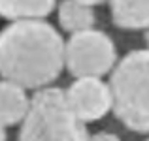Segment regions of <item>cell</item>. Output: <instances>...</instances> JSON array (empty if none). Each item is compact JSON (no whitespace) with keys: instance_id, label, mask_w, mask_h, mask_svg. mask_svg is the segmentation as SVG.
I'll list each match as a JSON object with an SVG mask.
<instances>
[{"instance_id":"10","label":"cell","mask_w":149,"mask_h":141,"mask_svg":"<svg viewBox=\"0 0 149 141\" xmlns=\"http://www.w3.org/2000/svg\"><path fill=\"white\" fill-rule=\"evenodd\" d=\"M87 141H123V139H121L117 134H113V132L100 130V132H95V134H91V132H89Z\"/></svg>"},{"instance_id":"12","label":"cell","mask_w":149,"mask_h":141,"mask_svg":"<svg viewBox=\"0 0 149 141\" xmlns=\"http://www.w3.org/2000/svg\"><path fill=\"white\" fill-rule=\"evenodd\" d=\"M81 2H85V4H89V6H100V4H106L108 0H81Z\"/></svg>"},{"instance_id":"2","label":"cell","mask_w":149,"mask_h":141,"mask_svg":"<svg viewBox=\"0 0 149 141\" xmlns=\"http://www.w3.org/2000/svg\"><path fill=\"white\" fill-rule=\"evenodd\" d=\"M108 83L115 119L136 134H149V47L121 57Z\"/></svg>"},{"instance_id":"14","label":"cell","mask_w":149,"mask_h":141,"mask_svg":"<svg viewBox=\"0 0 149 141\" xmlns=\"http://www.w3.org/2000/svg\"><path fill=\"white\" fill-rule=\"evenodd\" d=\"M146 141H149V138H147V139H146Z\"/></svg>"},{"instance_id":"3","label":"cell","mask_w":149,"mask_h":141,"mask_svg":"<svg viewBox=\"0 0 149 141\" xmlns=\"http://www.w3.org/2000/svg\"><path fill=\"white\" fill-rule=\"evenodd\" d=\"M87 124L66 102L64 88L42 87L32 91L30 107L19 124V141H87Z\"/></svg>"},{"instance_id":"8","label":"cell","mask_w":149,"mask_h":141,"mask_svg":"<svg viewBox=\"0 0 149 141\" xmlns=\"http://www.w3.org/2000/svg\"><path fill=\"white\" fill-rule=\"evenodd\" d=\"M55 11H57L58 26L66 34H74L96 26L95 6H89L81 0H58Z\"/></svg>"},{"instance_id":"1","label":"cell","mask_w":149,"mask_h":141,"mask_svg":"<svg viewBox=\"0 0 149 141\" xmlns=\"http://www.w3.org/2000/svg\"><path fill=\"white\" fill-rule=\"evenodd\" d=\"M64 72V38L45 19L10 21L0 30V77L30 92L53 85Z\"/></svg>"},{"instance_id":"13","label":"cell","mask_w":149,"mask_h":141,"mask_svg":"<svg viewBox=\"0 0 149 141\" xmlns=\"http://www.w3.org/2000/svg\"><path fill=\"white\" fill-rule=\"evenodd\" d=\"M147 41H149V28H147Z\"/></svg>"},{"instance_id":"9","label":"cell","mask_w":149,"mask_h":141,"mask_svg":"<svg viewBox=\"0 0 149 141\" xmlns=\"http://www.w3.org/2000/svg\"><path fill=\"white\" fill-rule=\"evenodd\" d=\"M58 0H0V17L6 21L45 19L55 11Z\"/></svg>"},{"instance_id":"6","label":"cell","mask_w":149,"mask_h":141,"mask_svg":"<svg viewBox=\"0 0 149 141\" xmlns=\"http://www.w3.org/2000/svg\"><path fill=\"white\" fill-rule=\"evenodd\" d=\"M30 91L11 79L0 77V122L19 126L30 107Z\"/></svg>"},{"instance_id":"7","label":"cell","mask_w":149,"mask_h":141,"mask_svg":"<svg viewBox=\"0 0 149 141\" xmlns=\"http://www.w3.org/2000/svg\"><path fill=\"white\" fill-rule=\"evenodd\" d=\"M108 4L115 26L130 32L149 28V0H108Z\"/></svg>"},{"instance_id":"4","label":"cell","mask_w":149,"mask_h":141,"mask_svg":"<svg viewBox=\"0 0 149 141\" xmlns=\"http://www.w3.org/2000/svg\"><path fill=\"white\" fill-rule=\"evenodd\" d=\"M117 60L113 40L96 26L68 34L64 40V72L72 77H106Z\"/></svg>"},{"instance_id":"5","label":"cell","mask_w":149,"mask_h":141,"mask_svg":"<svg viewBox=\"0 0 149 141\" xmlns=\"http://www.w3.org/2000/svg\"><path fill=\"white\" fill-rule=\"evenodd\" d=\"M64 94L74 115L85 124L98 122L111 113V88L104 77H74Z\"/></svg>"},{"instance_id":"11","label":"cell","mask_w":149,"mask_h":141,"mask_svg":"<svg viewBox=\"0 0 149 141\" xmlns=\"http://www.w3.org/2000/svg\"><path fill=\"white\" fill-rule=\"evenodd\" d=\"M0 141H8V126L0 122Z\"/></svg>"}]
</instances>
